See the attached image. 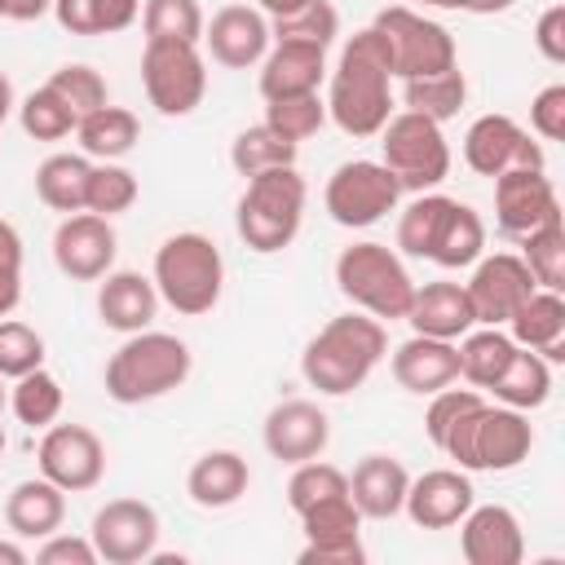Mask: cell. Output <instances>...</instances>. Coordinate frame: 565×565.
I'll list each match as a JSON object with an SVG mask.
<instances>
[{"mask_svg":"<svg viewBox=\"0 0 565 565\" xmlns=\"http://www.w3.org/2000/svg\"><path fill=\"white\" fill-rule=\"evenodd\" d=\"M516 0H468V13L477 18H494V13H508Z\"/></svg>","mask_w":565,"mask_h":565,"instance_id":"cell-58","label":"cell"},{"mask_svg":"<svg viewBox=\"0 0 565 565\" xmlns=\"http://www.w3.org/2000/svg\"><path fill=\"white\" fill-rule=\"evenodd\" d=\"M380 163L397 177L402 194L437 190L450 177V146L441 137V124H433L415 110L388 115V124L380 128Z\"/></svg>","mask_w":565,"mask_h":565,"instance_id":"cell-8","label":"cell"},{"mask_svg":"<svg viewBox=\"0 0 565 565\" xmlns=\"http://www.w3.org/2000/svg\"><path fill=\"white\" fill-rule=\"evenodd\" d=\"M477 256H486V221H481L477 207L455 199V207H450V216L441 225V238H437L428 260L441 265V269H468Z\"/></svg>","mask_w":565,"mask_h":565,"instance_id":"cell-37","label":"cell"},{"mask_svg":"<svg viewBox=\"0 0 565 565\" xmlns=\"http://www.w3.org/2000/svg\"><path fill=\"white\" fill-rule=\"evenodd\" d=\"M75 137H79V154H88L97 163H115L137 146L141 124H137V115L128 106H110L106 102V106H97L93 115H84L75 124Z\"/></svg>","mask_w":565,"mask_h":565,"instance_id":"cell-30","label":"cell"},{"mask_svg":"<svg viewBox=\"0 0 565 565\" xmlns=\"http://www.w3.org/2000/svg\"><path fill=\"white\" fill-rule=\"evenodd\" d=\"M402 102H406V110H415L433 124H446L468 102V75L459 66H450V71H437V75L402 79Z\"/></svg>","mask_w":565,"mask_h":565,"instance_id":"cell-35","label":"cell"},{"mask_svg":"<svg viewBox=\"0 0 565 565\" xmlns=\"http://www.w3.org/2000/svg\"><path fill=\"white\" fill-rule=\"evenodd\" d=\"M0 455H4V428H0Z\"/></svg>","mask_w":565,"mask_h":565,"instance_id":"cell-63","label":"cell"},{"mask_svg":"<svg viewBox=\"0 0 565 565\" xmlns=\"http://www.w3.org/2000/svg\"><path fill=\"white\" fill-rule=\"evenodd\" d=\"M388 353V331L371 313H340L331 318L300 353V375L322 397H344L371 380V371Z\"/></svg>","mask_w":565,"mask_h":565,"instance_id":"cell-2","label":"cell"},{"mask_svg":"<svg viewBox=\"0 0 565 565\" xmlns=\"http://www.w3.org/2000/svg\"><path fill=\"white\" fill-rule=\"evenodd\" d=\"M62 402H66V397H62V384H57V375L44 371V366L18 375L13 388H9V406H13L18 424H26V428H49V424L62 415Z\"/></svg>","mask_w":565,"mask_h":565,"instance_id":"cell-38","label":"cell"},{"mask_svg":"<svg viewBox=\"0 0 565 565\" xmlns=\"http://www.w3.org/2000/svg\"><path fill=\"white\" fill-rule=\"evenodd\" d=\"M252 486V468L238 450H207L190 463L185 472V494L190 503L207 508V512H221V508H234Z\"/></svg>","mask_w":565,"mask_h":565,"instance_id":"cell-27","label":"cell"},{"mask_svg":"<svg viewBox=\"0 0 565 565\" xmlns=\"http://www.w3.org/2000/svg\"><path fill=\"white\" fill-rule=\"evenodd\" d=\"M260 441L274 459L282 463H305V459H318L331 441V419L318 402L309 397H287L278 402L269 415H265V428H260Z\"/></svg>","mask_w":565,"mask_h":565,"instance_id":"cell-18","label":"cell"},{"mask_svg":"<svg viewBox=\"0 0 565 565\" xmlns=\"http://www.w3.org/2000/svg\"><path fill=\"white\" fill-rule=\"evenodd\" d=\"M534 450V424L525 411L490 406L486 397L459 415V424L446 433L441 455L455 459L463 472H512Z\"/></svg>","mask_w":565,"mask_h":565,"instance_id":"cell-5","label":"cell"},{"mask_svg":"<svg viewBox=\"0 0 565 565\" xmlns=\"http://www.w3.org/2000/svg\"><path fill=\"white\" fill-rule=\"evenodd\" d=\"M256 4H260V13H269V18H282V13L300 9L305 0H256Z\"/></svg>","mask_w":565,"mask_h":565,"instance_id":"cell-59","label":"cell"},{"mask_svg":"<svg viewBox=\"0 0 565 565\" xmlns=\"http://www.w3.org/2000/svg\"><path fill=\"white\" fill-rule=\"evenodd\" d=\"M13 106H18V102H13V84H9V75L0 71V124L9 119V110H13Z\"/></svg>","mask_w":565,"mask_h":565,"instance_id":"cell-60","label":"cell"},{"mask_svg":"<svg viewBox=\"0 0 565 565\" xmlns=\"http://www.w3.org/2000/svg\"><path fill=\"white\" fill-rule=\"evenodd\" d=\"M393 380L406 393L433 397L437 388L459 380V349L455 340H433V335H411L406 344L393 349Z\"/></svg>","mask_w":565,"mask_h":565,"instance_id":"cell-25","label":"cell"},{"mask_svg":"<svg viewBox=\"0 0 565 565\" xmlns=\"http://www.w3.org/2000/svg\"><path fill=\"white\" fill-rule=\"evenodd\" d=\"M508 335L547 362H565V300H561V291L534 287L525 296V305L508 318Z\"/></svg>","mask_w":565,"mask_h":565,"instance_id":"cell-28","label":"cell"},{"mask_svg":"<svg viewBox=\"0 0 565 565\" xmlns=\"http://www.w3.org/2000/svg\"><path fill=\"white\" fill-rule=\"evenodd\" d=\"M530 128L543 141H561L565 137V84H547L534 93L530 102Z\"/></svg>","mask_w":565,"mask_h":565,"instance_id":"cell-52","label":"cell"},{"mask_svg":"<svg viewBox=\"0 0 565 565\" xmlns=\"http://www.w3.org/2000/svg\"><path fill=\"white\" fill-rule=\"evenodd\" d=\"M552 221H561V199L543 168H512L494 177V225L508 238H525Z\"/></svg>","mask_w":565,"mask_h":565,"instance_id":"cell-16","label":"cell"},{"mask_svg":"<svg viewBox=\"0 0 565 565\" xmlns=\"http://www.w3.org/2000/svg\"><path fill=\"white\" fill-rule=\"evenodd\" d=\"M490 393L512 406V411H539L552 397V362L539 358L534 349H521L508 358V366L499 371V380L490 384Z\"/></svg>","mask_w":565,"mask_h":565,"instance_id":"cell-32","label":"cell"},{"mask_svg":"<svg viewBox=\"0 0 565 565\" xmlns=\"http://www.w3.org/2000/svg\"><path fill=\"white\" fill-rule=\"evenodd\" d=\"M141 84L150 106L163 119H185L190 110L203 106L207 93V62L199 44L185 40H146L141 49Z\"/></svg>","mask_w":565,"mask_h":565,"instance_id":"cell-10","label":"cell"},{"mask_svg":"<svg viewBox=\"0 0 565 565\" xmlns=\"http://www.w3.org/2000/svg\"><path fill=\"white\" fill-rule=\"evenodd\" d=\"M0 18H4V0H0Z\"/></svg>","mask_w":565,"mask_h":565,"instance_id":"cell-64","label":"cell"},{"mask_svg":"<svg viewBox=\"0 0 565 565\" xmlns=\"http://www.w3.org/2000/svg\"><path fill=\"white\" fill-rule=\"evenodd\" d=\"M44 13H53V0H4V18L13 22H35Z\"/></svg>","mask_w":565,"mask_h":565,"instance_id":"cell-56","label":"cell"},{"mask_svg":"<svg viewBox=\"0 0 565 565\" xmlns=\"http://www.w3.org/2000/svg\"><path fill=\"white\" fill-rule=\"evenodd\" d=\"M340 35V13L331 0H305L300 9L269 18V40H291V44H318L331 49Z\"/></svg>","mask_w":565,"mask_h":565,"instance_id":"cell-40","label":"cell"},{"mask_svg":"<svg viewBox=\"0 0 565 565\" xmlns=\"http://www.w3.org/2000/svg\"><path fill=\"white\" fill-rule=\"evenodd\" d=\"M141 185H137V172L124 168L119 159L115 163H93L88 172V194H84V212H97V216H119L137 203Z\"/></svg>","mask_w":565,"mask_h":565,"instance_id":"cell-42","label":"cell"},{"mask_svg":"<svg viewBox=\"0 0 565 565\" xmlns=\"http://www.w3.org/2000/svg\"><path fill=\"white\" fill-rule=\"evenodd\" d=\"M322 203H327L335 225L366 230V225L384 221L402 203V185L380 159H349L327 177Z\"/></svg>","mask_w":565,"mask_h":565,"instance_id":"cell-11","label":"cell"},{"mask_svg":"<svg viewBox=\"0 0 565 565\" xmlns=\"http://www.w3.org/2000/svg\"><path fill=\"white\" fill-rule=\"evenodd\" d=\"M203 9L199 0H146L141 4V31L146 40H185L199 44L203 40Z\"/></svg>","mask_w":565,"mask_h":565,"instance_id":"cell-43","label":"cell"},{"mask_svg":"<svg viewBox=\"0 0 565 565\" xmlns=\"http://www.w3.org/2000/svg\"><path fill=\"white\" fill-rule=\"evenodd\" d=\"M150 278L168 309H177L181 318H203L225 291V256L207 234L181 230L159 243Z\"/></svg>","mask_w":565,"mask_h":565,"instance_id":"cell-4","label":"cell"},{"mask_svg":"<svg viewBox=\"0 0 565 565\" xmlns=\"http://www.w3.org/2000/svg\"><path fill=\"white\" fill-rule=\"evenodd\" d=\"M335 287L349 305H358L362 313L380 318V322H397L411 309L415 296V278L402 265V252L384 247V243H349L335 256Z\"/></svg>","mask_w":565,"mask_h":565,"instance_id":"cell-7","label":"cell"},{"mask_svg":"<svg viewBox=\"0 0 565 565\" xmlns=\"http://www.w3.org/2000/svg\"><path fill=\"white\" fill-rule=\"evenodd\" d=\"M296 561H300V565H362V561H366V547H362V539H340V543H305Z\"/></svg>","mask_w":565,"mask_h":565,"instance_id":"cell-55","label":"cell"},{"mask_svg":"<svg viewBox=\"0 0 565 565\" xmlns=\"http://www.w3.org/2000/svg\"><path fill=\"white\" fill-rule=\"evenodd\" d=\"M31 561V552L22 547V543H13V539H0V565H26Z\"/></svg>","mask_w":565,"mask_h":565,"instance_id":"cell-57","label":"cell"},{"mask_svg":"<svg viewBox=\"0 0 565 565\" xmlns=\"http://www.w3.org/2000/svg\"><path fill=\"white\" fill-rule=\"evenodd\" d=\"M516 243H521V260L534 274V282L547 291H561L565 287V230H561V221L539 225Z\"/></svg>","mask_w":565,"mask_h":565,"instance_id":"cell-44","label":"cell"},{"mask_svg":"<svg viewBox=\"0 0 565 565\" xmlns=\"http://www.w3.org/2000/svg\"><path fill=\"white\" fill-rule=\"evenodd\" d=\"M472 503H477V490H472L463 468H428V472L411 477L402 512L419 530H450V525L463 521V512Z\"/></svg>","mask_w":565,"mask_h":565,"instance_id":"cell-20","label":"cell"},{"mask_svg":"<svg viewBox=\"0 0 565 565\" xmlns=\"http://www.w3.org/2000/svg\"><path fill=\"white\" fill-rule=\"evenodd\" d=\"M393 62H388V44L375 26H362L358 35L344 40L340 62L331 71V88H327V115L335 119V128L344 137H380V128L393 115Z\"/></svg>","mask_w":565,"mask_h":565,"instance_id":"cell-1","label":"cell"},{"mask_svg":"<svg viewBox=\"0 0 565 565\" xmlns=\"http://www.w3.org/2000/svg\"><path fill=\"white\" fill-rule=\"evenodd\" d=\"M481 402V393L477 388H437L433 393V402H428V411H424V433H428V441L441 450V441H446V433L459 424V415L468 411V406H477Z\"/></svg>","mask_w":565,"mask_h":565,"instance_id":"cell-50","label":"cell"},{"mask_svg":"<svg viewBox=\"0 0 565 565\" xmlns=\"http://www.w3.org/2000/svg\"><path fill=\"white\" fill-rule=\"evenodd\" d=\"M260 124H269L282 141H305V137H313L322 124H327V102L318 97V93H296V97H274V102H265V119Z\"/></svg>","mask_w":565,"mask_h":565,"instance_id":"cell-45","label":"cell"},{"mask_svg":"<svg viewBox=\"0 0 565 565\" xmlns=\"http://www.w3.org/2000/svg\"><path fill=\"white\" fill-rule=\"evenodd\" d=\"M53 18L71 35H115L141 18V0H53Z\"/></svg>","mask_w":565,"mask_h":565,"instance_id":"cell-36","label":"cell"},{"mask_svg":"<svg viewBox=\"0 0 565 565\" xmlns=\"http://www.w3.org/2000/svg\"><path fill=\"white\" fill-rule=\"evenodd\" d=\"M44 366V335L22 318H0V375L18 380Z\"/></svg>","mask_w":565,"mask_h":565,"instance_id":"cell-49","label":"cell"},{"mask_svg":"<svg viewBox=\"0 0 565 565\" xmlns=\"http://www.w3.org/2000/svg\"><path fill=\"white\" fill-rule=\"evenodd\" d=\"M534 274L525 269V260L516 252H494V256H477L472 260V278L463 282L472 318L481 327H508V318L525 305V296L534 291Z\"/></svg>","mask_w":565,"mask_h":565,"instance_id":"cell-14","label":"cell"},{"mask_svg":"<svg viewBox=\"0 0 565 565\" xmlns=\"http://www.w3.org/2000/svg\"><path fill=\"white\" fill-rule=\"evenodd\" d=\"M463 163L477 177H499L512 168H543V146L512 115H481L463 132Z\"/></svg>","mask_w":565,"mask_h":565,"instance_id":"cell-15","label":"cell"},{"mask_svg":"<svg viewBox=\"0 0 565 565\" xmlns=\"http://www.w3.org/2000/svg\"><path fill=\"white\" fill-rule=\"evenodd\" d=\"M406 486H411V472L402 468V459L375 450L358 459L349 477V499L358 503L362 521H393L406 503Z\"/></svg>","mask_w":565,"mask_h":565,"instance_id":"cell-26","label":"cell"},{"mask_svg":"<svg viewBox=\"0 0 565 565\" xmlns=\"http://www.w3.org/2000/svg\"><path fill=\"white\" fill-rule=\"evenodd\" d=\"M534 49H539L552 66L565 62V4H552V9L539 13V22H534Z\"/></svg>","mask_w":565,"mask_h":565,"instance_id":"cell-54","label":"cell"},{"mask_svg":"<svg viewBox=\"0 0 565 565\" xmlns=\"http://www.w3.org/2000/svg\"><path fill=\"white\" fill-rule=\"evenodd\" d=\"M305 203H309V185L296 172V163L265 168V172L247 177V190L238 194V207H234V230L260 256L282 252L300 234Z\"/></svg>","mask_w":565,"mask_h":565,"instance_id":"cell-6","label":"cell"},{"mask_svg":"<svg viewBox=\"0 0 565 565\" xmlns=\"http://www.w3.org/2000/svg\"><path fill=\"white\" fill-rule=\"evenodd\" d=\"M459 552L468 565H521L525 534L516 512L503 503H472L459 521Z\"/></svg>","mask_w":565,"mask_h":565,"instance_id":"cell-19","label":"cell"},{"mask_svg":"<svg viewBox=\"0 0 565 565\" xmlns=\"http://www.w3.org/2000/svg\"><path fill=\"white\" fill-rule=\"evenodd\" d=\"M40 477L66 494H84L106 477V446L88 424H49L40 437Z\"/></svg>","mask_w":565,"mask_h":565,"instance_id":"cell-12","label":"cell"},{"mask_svg":"<svg viewBox=\"0 0 565 565\" xmlns=\"http://www.w3.org/2000/svg\"><path fill=\"white\" fill-rule=\"evenodd\" d=\"M97 318L119 331V335H132V331H146L159 313V291H154V278L137 274V269H110L97 278Z\"/></svg>","mask_w":565,"mask_h":565,"instance_id":"cell-22","label":"cell"},{"mask_svg":"<svg viewBox=\"0 0 565 565\" xmlns=\"http://www.w3.org/2000/svg\"><path fill=\"white\" fill-rule=\"evenodd\" d=\"M212 62L230 66V71H247L260 66V57L269 53V18L252 4H225L212 13V22H203V40Z\"/></svg>","mask_w":565,"mask_h":565,"instance_id":"cell-21","label":"cell"},{"mask_svg":"<svg viewBox=\"0 0 565 565\" xmlns=\"http://www.w3.org/2000/svg\"><path fill=\"white\" fill-rule=\"evenodd\" d=\"M384 44H388V62H393V79H419V75H437V71H450L459 66V49H455V35L424 18L419 9L411 4H388L375 13L371 22Z\"/></svg>","mask_w":565,"mask_h":565,"instance_id":"cell-9","label":"cell"},{"mask_svg":"<svg viewBox=\"0 0 565 565\" xmlns=\"http://www.w3.org/2000/svg\"><path fill=\"white\" fill-rule=\"evenodd\" d=\"M335 494H349V472H340V468L327 463L322 455L296 463V472H291V481H287V503H291L296 516H300L305 508L322 503V499H335Z\"/></svg>","mask_w":565,"mask_h":565,"instance_id":"cell-47","label":"cell"},{"mask_svg":"<svg viewBox=\"0 0 565 565\" xmlns=\"http://www.w3.org/2000/svg\"><path fill=\"white\" fill-rule=\"evenodd\" d=\"M296 141H282L269 124H252V128H243L238 137H234V146H230V163H234V172L247 181V177H256V172H265V168H287V163H296Z\"/></svg>","mask_w":565,"mask_h":565,"instance_id":"cell-39","label":"cell"},{"mask_svg":"<svg viewBox=\"0 0 565 565\" xmlns=\"http://www.w3.org/2000/svg\"><path fill=\"white\" fill-rule=\"evenodd\" d=\"M44 84H49V88H53V93L75 110V119H84V115H93L97 106H106V102H110L102 71H93L88 62H66V66H57Z\"/></svg>","mask_w":565,"mask_h":565,"instance_id":"cell-48","label":"cell"},{"mask_svg":"<svg viewBox=\"0 0 565 565\" xmlns=\"http://www.w3.org/2000/svg\"><path fill=\"white\" fill-rule=\"evenodd\" d=\"M115 252H119L115 225L97 212H71L53 230V260L75 282H97L102 274H110Z\"/></svg>","mask_w":565,"mask_h":565,"instance_id":"cell-17","label":"cell"},{"mask_svg":"<svg viewBox=\"0 0 565 565\" xmlns=\"http://www.w3.org/2000/svg\"><path fill=\"white\" fill-rule=\"evenodd\" d=\"M190 344L181 335H168V331H132L106 362L102 371V384H106V397L119 402V406H141V402H159L168 397L172 388H181L190 380Z\"/></svg>","mask_w":565,"mask_h":565,"instance_id":"cell-3","label":"cell"},{"mask_svg":"<svg viewBox=\"0 0 565 565\" xmlns=\"http://www.w3.org/2000/svg\"><path fill=\"white\" fill-rule=\"evenodd\" d=\"M4 402H9V393H4V375H0V411H4Z\"/></svg>","mask_w":565,"mask_h":565,"instance_id":"cell-62","label":"cell"},{"mask_svg":"<svg viewBox=\"0 0 565 565\" xmlns=\"http://www.w3.org/2000/svg\"><path fill=\"white\" fill-rule=\"evenodd\" d=\"M88 539L106 565H141L159 547V512L146 499H110L93 512Z\"/></svg>","mask_w":565,"mask_h":565,"instance_id":"cell-13","label":"cell"},{"mask_svg":"<svg viewBox=\"0 0 565 565\" xmlns=\"http://www.w3.org/2000/svg\"><path fill=\"white\" fill-rule=\"evenodd\" d=\"M459 349V380H468L472 388H490L499 380V371L508 366V358L516 353V340L503 327H472L468 335L455 340Z\"/></svg>","mask_w":565,"mask_h":565,"instance_id":"cell-34","label":"cell"},{"mask_svg":"<svg viewBox=\"0 0 565 565\" xmlns=\"http://www.w3.org/2000/svg\"><path fill=\"white\" fill-rule=\"evenodd\" d=\"M35 565H97V547L84 534H62L53 530L35 547Z\"/></svg>","mask_w":565,"mask_h":565,"instance_id":"cell-53","label":"cell"},{"mask_svg":"<svg viewBox=\"0 0 565 565\" xmlns=\"http://www.w3.org/2000/svg\"><path fill=\"white\" fill-rule=\"evenodd\" d=\"M327 79V49L318 44H291V40H269V53L260 57V97H296V93H318Z\"/></svg>","mask_w":565,"mask_h":565,"instance_id":"cell-24","label":"cell"},{"mask_svg":"<svg viewBox=\"0 0 565 565\" xmlns=\"http://www.w3.org/2000/svg\"><path fill=\"white\" fill-rule=\"evenodd\" d=\"M22 300V234L0 221V318H9Z\"/></svg>","mask_w":565,"mask_h":565,"instance_id":"cell-51","label":"cell"},{"mask_svg":"<svg viewBox=\"0 0 565 565\" xmlns=\"http://www.w3.org/2000/svg\"><path fill=\"white\" fill-rule=\"evenodd\" d=\"M300 530H305V543H340V539H362V512L349 494H335V499H322L313 508L300 512Z\"/></svg>","mask_w":565,"mask_h":565,"instance_id":"cell-46","label":"cell"},{"mask_svg":"<svg viewBox=\"0 0 565 565\" xmlns=\"http://www.w3.org/2000/svg\"><path fill=\"white\" fill-rule=\"evenodd\" d=\"M18 124H22V132L26 137H35V141H62V137H71L75 132V110L49 88V84H40L35 93H26L22 102H18Z\"/></svg>","mask_w":565,"mask_h":565,"instance_id":"cell-41","label":"cell"},{"mask_svg":"<svg viewBox=\"0 0 565 565\" xmlns=\"http://www.w3.org/2000/svg\"><path fill=\"white\" fill-rule=\"evenodd\" d=\"M88 172H93V159L88 154H71V150H57L49 154L40 168H35V194L49 212H84V194H88Z\"/></svg>","mask_w":565,"mask_h":565,"instance_id":"cell-31","label":"cell"},{"mask_svg":"<svg viewBox=\"0 0 565 565\" xmlns=\"http://www.w3.org/2000/svg\"><path fill=\"white\" fill-rule=\"evenodd\" d=\"M406 322H411L415 335H433V340H459V335H468L477 327L463 282H450V278L424 282V287L415 282Z\"/></svg>","mask_w":565,"mask_h":565,"instance_id":"cell-23","label":"cell"},{"mask_svg":"<svg viewBox=\"0 0 565 565\" xmlns=\"http://www.w3.org/2000/svg\"><path fill=\"white\" fill-rule=\"evenodd\" d=\"M66 521V490L49 477H26L4 499V525L18 539H49Z\"/></svg>","mask_w":565,"mask_h":565,"instance_id":"cell-29","label":"cell"},{"mask_svg":"<svg viewBox=\"0 0 565 565\" xmlns=\"http://www.w3.org/2000/svg\"><path fill=\"white\" fill-rule=\"evenodd\" d=\"M450 207H455L450 194H437V190L415 194L402 207V216H397V252L402 256H415V260H428L433 247H437V238H441V225H446Z\"/></svg>","mask_w":565,"mask_h":565,"instance_id":"cell-33","label":"cell"},{"mask_svg":"<svg viewBox=\"0 0 565 565\" xmlns=\"http://www.w3.org/2000/svg\"><path fill=\"white\" fill-rule=\"evenodd\" d=\"M424 9H468V0H415Z\"/></svg>","mask_w":565,"mask_h":565,"instance_id":"cell-61","label":"cell"}]
</instances>
